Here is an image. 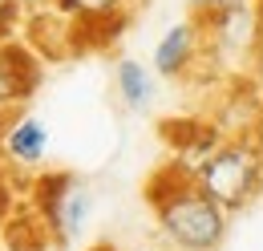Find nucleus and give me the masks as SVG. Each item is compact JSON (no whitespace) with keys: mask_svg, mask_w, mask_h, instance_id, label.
<instances>
[{"mask_svg":"<svg viewBox=\"0 0 263 251\" xmlns=\"http://www.w3.org/2000/svg\"><path fill=\"white\" fill-rule=\"evenodd\" d=\"M41 77H45V61L29 41H4L0 45V110L8 114L12 105L29 101L41 89Z\"/></svg>","mask_w":263,"mask_h":251,"instance_id":"5","label":"nucleus"},{"mask_svg":"<svg viewBox=\"0 0 263 251\" xmlns=\"http://www.w3.org/2000/svg\"><path fill=\"white\" fill-rule=\"evenodd\" d=\"M202 41L211 53L219 57H251L255 45L263 41V8L247 4V8H227V12H211V16H195Z\"/></svg>","mask_w":263,"mask_h":251,"instance_id":"4","label":"nucleus"},{"mask_svg":"<svg viewBox=\"0 0 263 251\" xmlns=\"http://www.w3.org/2000/svg\"><path fill=\"white\" fill-rule=\"evenodd\" d=\"M29 25V12L16 4V0H0V45L4 41H16Z\"/></svg>","mask_w":263,"mask_h":251,"instance_id":"11","label":"nucleus"},{"mask_svg":"<svg viewBox=\"0 0 263 251\" xmlns=\"http://www.w3.org/2000/svg\"><path fill=\"white\" fill-rule=\"evenodd\" d=\"M162 134H166V146H170V162L186 174H195L219 150V142L227 138L215 122H166Z\"/></svg>","mask_w":263,"mask_h":251,"instance_id":"8","label":"nucleus"},{"mask_svg":"<svg viewBox=\"0 0 263 251\" xmlns=\"http://www.w3.org/2000/svg\"><path fill=\"white\" fill-rule=\"evenodd\" d=\"M29 207L45 219L49 235H53V247H69L93 215V194L69 170H45L33 183Z\"/></svg>","mask_w":263,"mask_h":251,"instance_id":"3","label":"nucleus"},{"mask_svg":"<svg viewBox=\"0 0 263 251\" xmlns=\"http://www.w3.org/2000/svg\"><path fill=\"white\" fill-rule=\"evenodd\" d=\"M16 4H21L29 16H33V12H41V8H49V0H16Z\"/></svg>","mask_w":263,"mask_h":251,"instance_id":"14","label":"nucleus"},{"mask_svg":"<svg viewBox=\"0 0 263 251\" xmlns=\"http://www.w3.org/2000/svg\"><path fill=\"white\" fill-rule=\"evenodd\" d=\"M4 126H8V118H4V110H0V134H4Z\"/></svg>","mask_w":263,"mask_h":251,"instance_id":"17","label":"nucleus"},{"mask_svg":"<svg viewBox=\"0 0 263 251\" xmlns=\"http://www.w3.org/2000/svg\"><path fill=\"white\" fill-rule=\"evenodd\" d=\"M202 49H206V41H202V29H198V21H178V25H170V29L158 37V45H154V73L158 77H186L191 69L198 65L202 57Z\"/></svg>","mask_w":263,"mask_h":251,"instance_id":"7","label":"nucleus"},{"mask_svg":"<svg viewBox=\"0 0 263 251\" xmlns=\"http://www.w3.org/2000/svg\"><path fill=\"white\" fill-rule=\"evenodd\" d=\"M251 134H255V138H259V146H263V110H259V122L251 126Z\"/></svg>","mask_w":263,"mask_h":251,"instance_id":"16","label":"nucleus"},{"mask_svg":"<svg viewBox=\"0 0 263 251\" xmlns=\"http://www.w3.org/2000/svg\"><path fill=\"white\" fill-rule=\"evenodd\" d=\"M85 251H122V247H118V243H109V239H101V243H89Z\"/></svg>","mask_w":263,"mask_h":251,"instance_id":"15","label":"nucleus"},{"mask_svg":"<svg viewBox=\"0 0 263 251\" xmlns=\"http://www.w3.org/2000/svg\"><path fill=\"white\" fill-rule=\"evenodd\" d=\"M114 85H118V97L126 101V110H146L154 101V73L134 57H122L118 69H114Z\"/></svg>","mask_w":263,"mask_h":251,"instance_id":"10","label":"nucleus"},{"mask_svg":"<svg viewBox=\"0 0 263 251\" xmlns=\"http://www.w3.org/2000/svg\"><path fill=\"white\" fill-rule=\"evenodd\" d=\"M195 183L206 190L227 215L247 211L263 194V146H259V138H255L251 130L227 134V138L219 142V150L195 170Z\"/></svg>","mask_w":263,"mask_h":251,"instance_id":"2","label":"nucleus"},{"mask_svg":"<svg viewBox=\"0 0 263 251\" xmlns=\"http://www.w3.org/2000/svg\"><path fill=\"white\" fill-rule=\"evenodd\" d=\"M263 0H191V16H211V12H227V8H247Z\"/></svg>","mask_w":263,"mask_h":251,"instance_id":"12","label":"nucleus"},{"mask_svg":"<svg viewBox=\"0 0 263 251\" xmlns=\"http://www.w3.org/2000/svg\"><path fill=\"white\" fill-rule=\"evenodd\" d=\"M49 8L73 25V53H81L89 32H105V41L114 45V37L126 25L130 0H49Z\"/></svg>","mask_w":263,"mask_h":251,"instance_id":"6","label":"nucleus"},{"mask_svg":"<svg viewBox=\"0 0 263 251\" xmlns=\"http://www.w3.org/2000/svg\"><path fill=\"white\" fill-rule=\"evenodd\" d=\"M146 207L154 215L158 239L170 251H219L231 215L195 183V174L162 162L146 183Z\"/></svg>","mask_w":263,"mask_h":251,"instance_id":"1","label":"nucleus"},{"mask_svg":"<svg viewBox=\"0 0 263 251\" xmlns=\"http://www.w3.org/2000/svg\"><path fill=\"white\" fill-rule=\"evenodd\" d=\"M259 8H263V4H259Z\"/></svg>","mask_w":263,"mask_h":251,"instance_id":"19","label":"nucleus"},{"mask_svg":"<svg viewBox=\"0 0 263 251\" xmlns=\"http://www.w3.org/2000/svg\"><path fill=\"white\" fill-rule=\"evenodd\" d=\"M142 251H150V247H142Z\"/></svg>","mask_w":263,"mask_h":251,"instance_id":"18","label":"nucleus"},{"mask_svg":"<svg viewBox=\"0 0 263 251\" xmlns=\"http://www.w3.org/2000/svg\"><path fill=\"white\" fill-rule=\"evenodd\" d=\"M0 154L25 170H36L45 154H49V126L33 118V114H21V118H8L4 134H0Z\"/></svg>","mask_w":263,"mask_h":251,"instance_id":"9","label":"nucleus"},{"mask_svg":"<svg viewBox=\"0 0 263 251\" xmlns=\"http://www.w3.org/2000/svg\"><path fill=\"white\" fill-rule=\"evenodd\" d=\"M247 85L255 89V97L263 101V41L255 45V53L247 57Z\"/></svg>","mask_w":263,"mask_h":251,"instance_id":"13","label":"nucleus"}]
</instances>
